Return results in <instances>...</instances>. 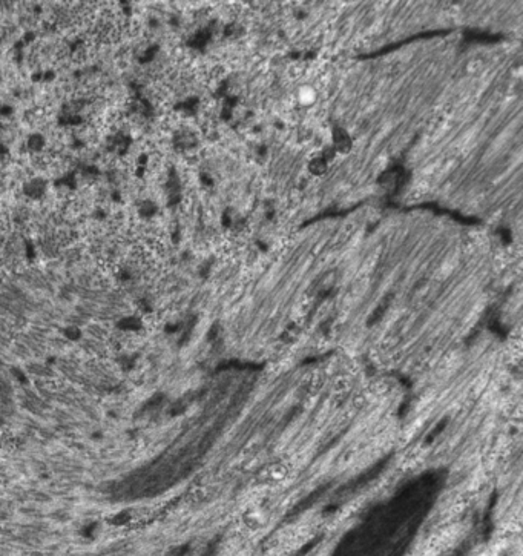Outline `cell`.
Returning a JSON list of instances; mask_svg holds the SVG:
<instances>
[{"label":"cell","mask_w":523,"mask_h":556,"mask_svg":"<svg viewBox=\"0 0 523 556\" xmlns=\"http://www.w3.org/2000/svg\"><path fill=\"white\" fill-rule=\"evenodd\" d=\"M45 189H46L45 181L42 178H34V180H31V181H28L25 184V189L23 191H25V194L29 198H39V197H42V194L45 192Z\"/></svg>","instance_id":"6da1fadb"},{"label":"cell","mask_w":523,"mask_h":556,"mask_svg":"<svg viewBox=\"0 0 523 556\" xmlns=\"http://www.w3.org/2000/svg\"><path fill=\"white\" fill-rule=\"evenodd\" d=\"M334 145H336V149H339L342 152H347L350 149L352 142L344 129H339V128L334 129Z\"/></svg>","instance_id":"7a4b0ae2"},{"label":"cell","mask_w":523,"mask_h":556,"mask_svg":"<svg viewBox=\"0 0 523 556\" xmlns=\"http://www.w3.org/2000/svg\"><path fill=\"white\" fill-rule=\"evenodd\" d=\"M46 142H45V137L39 132L36 134H31L28 138H26V148L31 151V152H40L43 148H45Z\"/></svg>","instance_id":"3957f363"},{"label":"cell","mask_w":523,"mask_h":556,"mask_svg":"<svg viewBox=\"0 0 523 556\" xmlns=\"http://www.w3.org/2000/svg\"><path fill=\"white\" fill-rule=\"evenodd\" d=\"M157 212V206L153 204L150 200H146L141 206H140V215L141 217H152L153 214Z\"/></svg>","instance_id":"277c9868"},{"label":"cell","mask_w":523,"mask_h":556,"mask_svg":"<svg viewBox=\"0 0 523 556\" xmlns=\"http://www.w3.org/2000/svg\"><path fill=\"white\" fill-rule=\"evenodd\" d=\"M310 169H312V172H315V174H324V172H325V169H327V163H325V160H324V159H316V160H313V162H312Z\"/></svg>","instance_id":"5b68a950"},{"label":"cell","mask_w":523,"mask_h":556,"mask_svg":"<svg viewBox=\"0 0 523 556\" xmlns=\"http://www.w3.org/2000/svg\"><path fill=\"white\" fill-rule=\"evenodd\" d=\"M0 111H2V105H0Z\"/></svg>","instance_id":"8992f818"}]
</instances>
